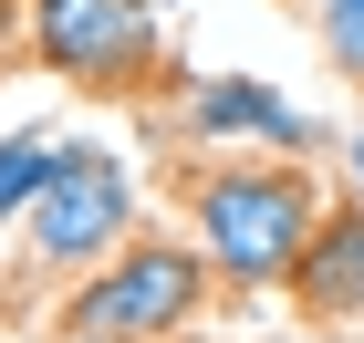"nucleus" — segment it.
Here are the masks:
<instances>
[{
	"label": "nucleus",
	"instance_id": "9b49d317",
	"mask_svg": "<svg viewBox=\"0 0 364 343\" xmlns=\"http://www.w3.org/2000/svg\"><path fill=\"white\" fill-rule=\"evenodd\" d=\"M156 11H167V0H156Z\"/></svg>",
	"mask_w": 364,
	"mask_h": 343
},
{
	"label": "nucleus",
	"instance_id": "423d86ee",
	"mask_svg": "<svg viewBox=\"0 0 364 343\" xmlns=\"http://www.w3.org/2000/svg\"><path fill=\"white\" fill-rule=\"evenodd\" d=\"M291 291H302L312 322H354L364 312V208H343V219L312 229V260L291 271Z\"/></svg>",
	"mask_w": 364,
	"mask_h": 343
},
{
	"label": "nucleus",
	"instance_id": "6e6552de",
	"mask_svg": "<svg viewBox=\"0 0 364 343\" xmlns=\"http://www.w3.org/2000/svg\"><path fill=\"white\" fill-rule=\"evenodd\" d=\"M323 53L343 73H364V0H323Z\"/></svg>",
	"mask_w": 364,
	"mask_h": 343
},
{
	"label": "nucleus",
	"instance_id": "7ed1b4c3",
	"mask_svg": "<svg viewBox=\"0 0 364 343\" xmlns=\"http://www.w3.org/2000/svg\"><path fill=\"white\" fill-rule=\"evenodd\" d=\"M136 229V177L114 167V156H94V146H63L53 156V187L31 198V250H42V271H84V260H105L114 239Z\"/></svg>",
	"mask_w": 364,
	"mask_h": 343
},
{
	"label": "nucleus",
	"instance_id": "9d476101",
	"mask_svg": "<svg viewBox=\"0 0 364 343\" xmlns=\"http://www.w3.org/2000/svg\"><path fill=\"white\" fill-rule=\"evenodd\" d=\"M281 343H323V333H281Z\"/></svg>",
	"mask_w": 364,
	"mask_h": 343
},
{
	"label": "nucleus",
	"instance_id": "0eeeda50",
	"mask_svg": "<svg viewBox=\"0 0 364 343\" xmlns=\"http://www.w3.org/2000/svg\"><path fill=\"white\" fill-rule=\"evenodd\" d=\"M53 156H63V146H42V136H11V146H0V219L53 187Z\"/></svg>",
	"mask_w": 364,
	"mask_h": 343
},
{
	"label": "nucleus",
	"instance_id": "20e7f679",
	"mask_svg": "<svg viewBox=\"0 0 364 343\" xmlns=\"http://www.w3.org/2000/svg\"><path fill=\"white\" fill-rule=\"evenodd\" d=\"M31 53L63 84H125L156 53V0H31Z\"/></svg>",
	"mask_w": 364,
	"mask_h": 343
},
{
	"label": "nucleus",
	"instance_id": "39448f33",
	"mask_svg": "<svg viewBox=\"0 0 364 343\" xmlns=\"http://www.w3.org/2000/svg\"><path fill=\"white\" fill-rule=\"evenodd\" d=\"M188 125L198 136H260V146H312V114L281 104L271 84H240V73H219V84L188 94Z\"/></svg>",
	"mask_w": 364,
	"mask_h": 343
},
{
	"label": "nucleus",
	"instance_id": "f257e3e1",
	"mask_svg": "<svg viewBox=\"0 0 364 343\" xmlns=\"http://www.w3.org/2000/svg\"><path fill=\"white\" fill-rule=\"evenodd\" d=\"M312 229H323V208H312V177H291V167H208L198 177V250L240 291L291 281L312 260Z\"/></svg>",
	"mask_w": 364,
	"mask_h": 343
},
{
	"label": "nucleus",
	"instance_id": "1a4fd4ad",
	"mask_svg": "<svg viewBox=\"0 0 364 343\" xmlns=\"http://www.w3.org/2000/svg\"><path fill=\"white\" fill-rule=\"evenodd\" d=\"M343 167H354V177H364V136H354V146H343Z\"/></svg>",
	"mask_w": 364,
	"mask_h": 343
},
{
	"label": "nucleus",
	"instance_id": "f03ea898",
	"mask_svg": "<svg viewBox=\"0 0 364 343\" xmlns=\"http://www.w3.org/2000/svg\"><path fill=\"white\" fill-rule=\"evenodd\" d=\"M198 302H208V250H177V239H156V250L105 260V271L73 291L63 343H156V333H177Z\"/></svg>",
	"mask_w": 364,
	"mask_h": 343
}]
</instances>
